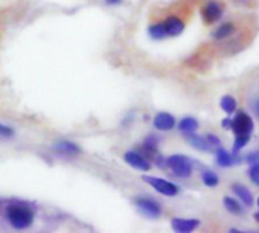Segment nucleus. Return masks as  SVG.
Segmentation results:
<instances>
[{
  "mask_svg": "<svg viewBox=\"0 0 259 233\" xmlns=\"http://www.w3.org/2000/svg\"><path fill=\"white\" fill-rule=\"evenodd\" d=\"M5 218H6L8 224L12 229H15V230H26L35 221V211L32 209V206H29L26 203L15 202V203H11V205L6 206Z\"/></svg>",
  "mask_w": 259,
  "mask_h": 233,
  "instance_id": "f257e3e1",
  "label": "nucleus"
},
{
  "mask_svg": "<svg viewBox=\"0 0 259 233\" xmlns=\"http://www.w3.org/2000/svg\"><path fill=\"white\" fill-rule=\"evenodd\" d=\"M167 165L171 173L179 179H187L193 174V162L184 155H173L167 158Z\"/></svg>",
  "mask_w": 259,
  "mask_h": 233,
  "instance_id": "f03ea898",
  "label": "nucleus"
},
{
  "mask_svg": "<svg viewBox=\"0 0 259 233\" xmlns=\"http://www.w3.org/2000/svg\"><path fill=\"white\" fill-rule=\"evenodd\" d=\"M143 180L146 183H149L156 193L162 194V196H167V197H175L179 194V187L175 185L173 182L167 180V179H162V177H155V176H144Z\"/></svg>",
  "mask_w": 259,
  "mask_h": 233,
  "instance_id": "7ed1b4c3",
  "label": "nucleus"
},
{
  "mask_svg": "<svg viewBox=\"0 0 259 233\" xmlns=\"http://www.w3.org/2000/svg\"><path fill=\"white\" fill-rule=\"evenodd\" d=\"M134 203L137 206V209L147 218H152V220H156L162 215V208L161 205L155 200V199H150V197H137L134 199Z\"/></svg>",
  "mask_w": 259,
  "mask_h": 233,
  "instance_id": "20e7f679",
  "label": "nucleus"
},
{
  "mask_svg": "<svg viewBox=\"0 0 259 233\" xmlns=\"http://www.w3.org/2000/svg\"><path fill=\"white\" fill-rule=\"evenodd\" d=\"M223 17V8L215 0H208L202 8V18L206 24H214Z\"/></svg>",
  "mask_w": 259,
  "mask_h": 233,
  "instance_id": "39448f33",
  "label": "nucleus"
},
{
  "mask_svg": "<svg viewBox=\"0 0 259 233\" xmlns=\"http://www.w3.org/2000/svg\"><path fill=\"white\" fill-rule=\"evenodd\" d=\"M123 159L126 164H129L132 168L138 170V171H149L150 170V162L149 159L140 153V152H135V150H131V152H126L123 155Z\"/></svg>",
  "mask_w": 259,
  "mask_h": 233,
  "instance_id": "423d86ee",
  "label": "nucleus"
},
{
  "mask_svg": "<svg viewBox=\"0 0 259 233\" xmlns=\"http://www.w3.org/2000/svg\"><path fill=\"white\" fill-rule=\"evenodd\" d=\"M232 130L235 135L240 133H252L253 132V120L246 112H238L235 118L232 120Z\"/></svg>",
  "mask_w": 259,
  "mask_h": 233,
  "instance_id": "0eeeda50",
  "label": "nucleus"
},
{
  "mask_svg": "<svg viewBox=\"0 0 259 233\" xmlns=\"http://www.w3.org/2000/svg\"><path fill=\"white\" fill-rule=\"evenodd\" d=\"M53 150H55L58 155L65 156V158H74V156H77V155L82 153V149H80L76 143L68 141V139H62V141L56 143V144L53 146Z\"/></svg>",
  "mask_w": 259,
  "mask_h": 233,
  "instance_id": "6e6552de",
  "label": "nucleus"
},
{
  "mask_svg": "<svg viewBox=\"0 0 259 233\" xmlns=\"http://www.w3.org/2000/svg\"><path fill=\"white\" fill-rule=\"evenodd\" d=\"M153 126L159 132H168V130L175 129L176 118L171 114H168V112H159L153 118Z\"/></svg>",
  "mask_w": 259,
  "mask_h": 233,
  "instance_id": "1a4fd4ad",
  "label": "nucleus"
},
{
  "mask_svg": "<svg viewBox=\"0 0 259 233\" xmlns=\"http://www.w3.org/2000/svg\"><path fill=\"white\" fill-rule=\"evenodd\" d=\"M200 226V221L196 218H173L171 220V227L175 232L179 233H190L196 230Z\"/></svg>",
  "mask_w": 259,
  "mask_h": 233,
  "instance_id": "9d476101",
  "label": "nucleus"
},
{
  "mask_svg": "<svg viewBox=\"0 0 259 233\" xmlns=\"http://www.w3.org/2000/svg\"><path fill=\"white\" fill-rule=\"evenodd\" d=\"M162 23H164V27H165L168 36H179L185 29V23L176 15L167 17Z\"/></svg>",
  "mask_w": 259,
  "mask_h": 233,
  "instance_id": "9b49d317",
  "label": "nucleus"
},
{
  "mask_svg": "<svg viewBox=\"0 0 259 233\" xmlns=\"http://www.w3.org/2000/svg\"><path fill=\"white\" fill-rule=\"evenodd\" d=\"M185 139H187L194 149H197V150H200V152H211V150H212L211 146H209V143H208V139H206V136H200V135H197L196 132L187 133V135H185Z\"/></svg>",
  "mask_w": 259,
  "mask_h": 233,
  "instance_id": "f8f14e48",
  "label": "nucleus"
},
{
  "mask_svg": "<svg viewBox=\"0 0 259 233\" xmlns=\"http://www.w3.org/2000/svg\"><path fill=\"white\" fill-rule=\"evenodd\" d=\"M232 191L247 208H250L253 205V196H252V191L247 187H244L241 183H234L232 185Z\"/></svg>",
  "mask_w": 259,
  "mask_h": 233,
  "instance_id": "ddd939ff",
  "label": "nucleus"
},
{
  "mask_svg": "<svg viewBox=\"0 0 259 233\" xmlns=\"http://www.w3.org/2000/svg\"><path fill=\"white\" fill-rule=\"evenodd\" d=\"M215 158H217V165L222 167V168H228V167H232L237 164L235 161V156H232L228 150H225L223 147H219L215 150Z\"/></svg>",
  "mask_w": 259,
  "mask_h": 233,
  "instance_id": "4468645a",
  "label": "nucleus"
},
{
  "mask_svg": "<svg viewBox=\"0 0 259 233\" xmlns=\"http://www.w3.org/2000/svg\"><path fill=\"white\" fill-rule=\"evenodd\" d=\"M178 129H179L184 135L193 133V132H196V130L199 129V123H197V120L193 118V117H185V118H182V120L178 123Z\"/></svg>",
  "mask_w": 259,
  "mask_h": 233,
  "instance_id": "2eb2a0df",
  "label": "nucleus"
},
{
  "mask_svg": "<svg viewBox=\"0 0 259 233\" xmlns=\"http://www.w3.org/2000/svg\"><path fill=\"white\" fill-rule=\"evenodd\" d=\"M234 32H235V24H234V23H223V24H220V26L214 30L212 36H214L215 39L220 41V39H225V38L231 36Z\"/></svg>",
  "mask_w": 259,
  "mask_h": 233,
  "instance_id": "dca6fc26",
  "label": "nucleus"
},
{
  "mask_svg": "<svg viewBox=\"0 0 259 233\" xmlns=\"http://www.w3.org/2000/svg\"><path fill=\"white\" fill-rule=\"evenodd\" d=\"M223 203H225L226 211L231 212V214H234V215H241L244 212V208L241 206V203L238 200L232 199V197H226Z\"/></svg>",
  "mask_w": 259,
  "mask_h": 233,
  "instance_id": "f3484780",
  "label": "nucleus"
},
{
  "mask_svg": "<svg viewBox=\"0 0 259 233\" xmlns=\"http://www.w3.org/2000/svg\"><path fill=\"white\" fill-rule=\"evenodd\" d=\"M149 35L153 38V39H164L167 38V30L164 27V23H155V24H150L149 26Z\"/></svg>",
  "mask_w": 259,
  "mask_h": 233,
  "instance_id": "a211bd4d",
  "label": "nucleus"
},
{
  "mask_svg": "<svg viewBox=\"0 0 259 233\" xmlns=\"http://www.w3.org/2000/svg\"><path fill=\"white\" fill-rule=\"evenodd\" d=\"M220 106L226 114H234L237 111V100L232 96H223L220 100Z\"/></svg>",
  "mask_w": 259,
  "mask_h": 233,
  "instance_id": "6ab92c4d",
  "label": "nucleus"
},
{
  "mask_svg": "<svg viewBox=\"0 0 259 233\" xmlns=\"http://www.w3.org/2000/svg\"><path fill=\"white\" fill-rule=\"evenodd\" d=\"M252 138V133H240V135H235V141H234V152L238 153L243 147H246L249 144Z\"/></svg>",
  "mask_w": 259,
  "mask_h": 233,
  "instance_id": "aec40b11",
  "label": "nucleus"
},
{
  "mask_svg": "<svg viewBox=\"0 0 259 233\" xmlns=\"http://www.w3.org/2000/svg\"><path fill=\"white\" fill-rule=\"evenodd\" d=\"M202 180L206 187H211V188H215L219 183H220V179L219 176L214 173V171H209V170H205L202 173Z\"/></svg>",
  "mask_w": 259,
  "mask_h": 233,
  "instance_id": "412c9836",
  "label": "nucleus"
},
{
  "mask_svg": "<svg viewBox=\"0 0 259 233\" xmlns=\"http://www.w3.org/2000/svg\"><path fill=\"white\" fill-rule=\"evenodd\" d=\"M159 141H161V138L158 136V135H155V133H150L144 141H143V146H147V147H152V149H158V146H159Z\"/></svg>",
  "mask_w": 259,
  "mask_h": 233,
  "instance_id": "4be33fe9",
  "label": "nucleus"
},
{
  "mask_svg": "<svg viewBox=\"0 0 259 233\" xmlns=\"http://www.w3.org/2000/svg\"><path fill=\"white\" fill-rule=\"evenodd\" d=\"M15 135V130L11 126L2 124L0 123V139H9Z\"/></svg>",
  "mask_w": 259,
  "mask_h": 233,
  "instance_id": "5701e85b",
  "label": "nucleus"
},
{
  "mask_svg": "<svg viewBox=\"0 0 259 233\" xmlns=\"http://www.w3.org/2000/svg\"><path fill=\"white\" fill-rule=\"evenodd\" d=\"M249 177H250V180L259 187V164H253V165H250V168H249Z\"/></svg>",
  "mask_w": 259,
  "mask_h": 233,
  "instance_id": "b1692460",
  "label": "nucleus"
},
{
  "mask_svg": "<svg viewBox=\"0 0 259 233\" xmlns=\"http://www.w3.org/2000/svg\"><path fill=\"white\" fill-rule=\"evenodd\" d=\"M206 139H208V143H209V146H211V149L214 150H217L219 147H222V141H220V138L219 136H215L214 133H208L206 135Z\"/></svg>",
  "mask_w": 259,
  "mask_h": 233,
  "instance_id": "393cba45",
  "label": "nucleus"
},
{
  "mask_svg": "<svg viewBox=\"0 0 259 233\" xmlns=\"http://www.w3.org/2000/svg\"><path fill=\"white\" fill-rule=\"evenodd\" d=\"M153 162H155V165H156L158 168H168V165H167V158H164V156H161V155H158V156L153 159Z\"/></svg>",
  "mask_w": 259,
  "mask_h": 233,
  "instance_id": "a878e982",
  "label": "nucleus"
},
{
  "mask_svg": "<svg viewBox=\"0 0 259 233\" xmlns=\"http://www.w3.org/2000/svg\"><path fill=\"white\" fill-rule=\"evenodd\" d=\"M246 161H247L250 165H253V164H259V150H255V152L249 153V155L246 156Z\"/></svg>",
  "mask_w": 259,
  "mask_h": 233,
  "instance_id": "bb28decb",
  "label": "nucleus"
},
{
  "mask_svg": "<svg viewBox=\"0 0 259 233\" xmlns=\"http://www.w3.org/2000/svg\"><path fill=\"white\" fill-rule=\"evenodd\" d=\"M222 126H223L225 129H232V120H229V118L223 120V121H222Z\"/></svg>",
  "mask_w": 259,
  "mask_h": 233,
  "instance_id": "cd10ccee",
  "label": "nucleus"
},
{
  "mask_svg": "<svg viewBox=\"0 0 259 233\" xmlns=\"http://www.w3.org/2000/svg\"><path fill=\"white\" fill-rule=\"evenodd\" d=\"M253 111H255V114H256V117L259 118V99L253 103Z\"/></svg>",
  "mask_w": 259,
  "mask_h": 233,
  "instance_id": "c85d7f7f",
  "label": "nucleus"
},
{
  "mask_svg": "<svg viewBox=\"0 0 259 233\" xmlns=\"http://www.w3.org/2000/svg\"><path fill=\"white\" fill-rule=\"evenodd\" d=\"M118 2H121V0H106V3H109V5H115Z\"/></svg>",
  "mask_w": 259,
  "mask_h": 233,
  "instance_id": "c756f323",
  "label": "nucleus"
},
{
  "mask_svg": "<svg viewBox=\"0 0 259 233\" xmlns=\"http://www.w3.org/2000/svg\"><path fill=\"white\" fill-rule=\"evenodd\" d=\"M255 220H256V221L259 223V212H258V214H255Z\"/></svg>",
  "mask_w": 259,
  "mask_h": 233,
  "instance_id": "7c9ffc66",
  "label": "nucleus"
},
{
  "mask_svg": "<svg viewBox=\"0 0 259 233\" xmlns=\"http://www.w3.org/2000/svg\"><path fill=\"white\" fill-rule=\"evenodd\" d=\"M258 208H259V199H258Z\"/></svg>",
  "mask_w": 259,
  "mask_h": 233,
  "instance_id": "2f4dec72",
  "label": "nucleus"
}]
</instances>
